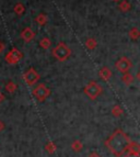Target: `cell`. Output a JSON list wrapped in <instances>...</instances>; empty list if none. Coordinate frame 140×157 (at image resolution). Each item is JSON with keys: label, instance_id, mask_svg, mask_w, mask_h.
<instances>
[{"label": "cell", "instance_id": "5", "mask_svg": "<svg viewBox=\"0 0 140 157\" xmlns=\"http://www.w3.org/2000/svg\"><path fill=\"white\" fill-rule=\"evenodd\" d=\"M115 67H116L117 71L123 74L128 73L130 68L132 67V62L130 60V58L126 57V56H123V57H120L115 63Z\"/></svg>", "mask_w": 140, "mask_h": 157}, {"label": "cell", "instance_id": "12", "mask_svg": "<svg viewBox=\"0 0 140 157\" xmlns=\"http://www.w3.org/2000/svg\"><path fill=\"white\" fill-rule=\"evenodd\" d=\"M128 35H129V37L132 40V41H137V40L140 37L139 29H137V28H131V29L129 30V33H128Z\"/></svg>", "mask_w": 140, "mask_h": 157}, {"label": "cell", "instance_id": "7", "mask_svg": "<svg viewBox=\"0 0 140 157\" xmlns=\"http://www.w3.org/2000/svg\"><path fill=\"white\" fill-rule=\"evenodd\" d=\"M21 57H22V54H21L20 51L17 50V48H12V50L6 55V60H7L9 64H17L19 60L21 59Z\"/></svg>", "mask_w": 140, "mask_h": 157}, {"label": "cell", "instance_id": "10", "mask_svg": "<svg viewBox=\"0 0 140 157\" xmlns=\"http://www.w3.org/2000/svg\"><path fill=\"white\" fill-rule=\"evenodd\" d=\"M134 80H135V78H134V76H132L130 73H125L122 76V81L126 85V86L131 85L132 82H134Z\"/></svg>", "mask_w": 140, "mask_h": 157}, {"label": "cell", "instance_id": "1", "mask_svg": "<svg viewBox=\"0 0 140 157\" xmlns=\"http://www.w3.org/2000/svg\"><path fill=\"white\" fill-rule=\"evenodd\" d=\"M130 139L123 130L117 128L111 136L105 141V146L109 152L116 157H120L127 151Z\"/></svg>", "mask_w": 140, "mask_h": 157}, {"label": "cell", "instance_id": "18", "mask_svg": "<svg viewBox=\"0 0 140 157\" xmlns=\"http://www.w3.org/2000/svg\"><path fill=\"white\" fill-rule=\"evenodd\" d=\"M17 88H18V87H17V85L14 84L13 81H9L8 84L6 85V90L8 92H10V94H13V92L17 90Z\"/></svg>", "mask_w": 140, "mask_h": 157}, {"label": "cell", "instance_id": "20", "mask_svg": "<svg viewBox=\"0 0 140 157\" xmlns=\"http://www.w3.org/2000/svg\"><path fill=\"white\" fill-rule=\"evenodd\" d=\"M36 21L39 22V23L41 24V25H43V24H44L45 22H46V17L43 16V14H41V16H39L36 18Z\"/></svg>", "mask_w": 140, "mask_h": 157}, {"label": "cell", "instance_id": "14", "mask_svg": "<svg viewBox=\"0 0 140 157\" xmlns=\"http://www.w3.org/2000/svg\"><path fill=\"white\" fill-rule=\"evenodd\" d=\"M71 148H72L73 152H81L83 148V144L82 142L79 141V140H76L71 143Z\"/></svg>", "mask_w": 140, "mask_h": 157}, {"label": "cell", "instance_id": "24", "mask_svg": "<svg viewBox=\"0 0 140 157\" xmlns=\"http://www.w3.org/2000/svg\"><path fill=\"white\" fill-rule=\"evenodd\" d=\"M3 130H5V123L2 121H0V132H2Z\"/></svg>", "mask_w": 140, "mask_h": 157}, {"label": "cell", "instance_id": "23", "mask_svg": "<svg viewBox=\"0 0 140 157\" xmlns=\"http://www.w3.org/2000/svg\"><path fill=\"white\" fill-rule=\"evenodd\" d=\"M88 157H101V155L98 154V153H96V152H92L90 155H89Z\"/></svg>", "mask_w": 140, "mask_h": 157}, {"label": "cell", "instance_id": "11", "mask_svg": "<svg viewBox=\"0 0 140 157\" xmlns=\"http://www.w3.org/2000/svg\"><path fill=\"white\" fill-rule=\"evenodd\" d=\"M118 8H120V10L122 12H127V11H129L131 9V5H130V2L127 1V0H122L120 2V5H118Z\"/></svg>", "mask_w": 140, "mask_h": 157}, {"label": "cell", "instance_id": "26", "mask_svg": "<svg viewBox=\"0 0 140 157\" xmlns=\"http://www.w3.org/2000/svg\"><path fill=\"white\" fill-rule=\"evenodd\" d=\"M3 99H5V97H3V94H2V92L0 91V103L3 101Z\"/></svg>", "mask_w": 140, "mask_h": 157}, {"label": "cell", "instance_id": "25", "mask_svg": "<svg viewBox=\"0 0 140 157\" xmlns=\"http://www.w3.org/2000/svg\"><path fill=\"white\" fill-rule=\"evenodd\" d=\"M3 50H5V44H3V43H0V53H2Z\"/></svg>", "mask_w": 140, "mask_h": 157}, {"label": "cell", "instance_id": "13", "mask_svg": "<svg viewBox=\"0 0 140 157\" xmlns=\"http://www.w3.org/2000/svg\"><path fill=\"white\" fill-rule=\"evenodd\" d=\"M21 36L23 37L26 42H29V41H31V40L34 37V33L31 31V29H29V28H28V29H25L23 32H22V33H21Z\"/></svg>", "mask_w": 140, "mask_h": 157}, {"label": "cell", "instance_id": "28", "mask_svg": "<svg viewBox=\"0 0 140 157\" xmlns=\"http://www.w3.org/2000/svg\"><path fill=\"white\" fill-rule=\"evenodd\" d=\"M113 1H115V2H118V1H120V2L122 0H113Z\"/></svg>", "mask_w": 140, "mask_h": 157}, {"label": "cell", "instance_id": "17", "mask_svg": "<svg viewBox=\"0 0 140 157\" xmlns=\"http://www.w3.org/2000/svg\"><path fill=\"white\" fill-rule=\"evenodd\" d=\"M96 45H98V43H96V41L94 39H92V37H90V39L87 40V42H86V46L88 50L90 51H93L94 48L96 47Z\"/></svg>", "mask_w": 140, "mask_h": 157}, {"label": "cell", "instance_id": "4", "mask_svg": "<svg viewBox=\"0 0 140 157\" xmlns=\"http://www.w3.org/2000/svg\"><path fill=\"white\" fill-rule=\"evenodd\" d=\"M50 94V89L45 86L44 84H39L33 89V96L36 98L39 101H44L48 96Z\"/></svg>", "mask_w": 140, "mask_h": 157}, {"label": "cell", "instance_id": "19", "mask_svg": "<svg viewBox=\"0 0 140 157\" xmlns=\"http://www.w3.org/2000/svg\"><path fill=\"white\" fill-rule=\"evenodd\" d=\"M41 46L44 47V48H48V47L50 46V40L47 39V37H45V39H43L41 41Z\"/></svg>", "mask_w": 140, "mask_h": 157}, {"label": "cell", "instance_id": "8", "mask_svg": "<svg viewBox=\"0 0 140 157\" xmlns=\"http://www.w3.org/2000/svg\"><path fill=\"white\" fill-rule=\"evenodd\" d=\"M99 75L104 81H107L112 77V71L109 67H102L99 71Z\"/></svg>", "mask_w": 140, "mask_h": 157}, {"label": "cell", "instance_id": "22", "mask_svg": "<svg viewBox=\"0 0 140 157\" xmlns=\"http://www.w3.org/2000/svg\"><path fill=\"white\" fill-rule=\"evenodd\" d=\"M125 157H140V154H137V153H131L128 152V154L126 155Z\"/></svg>", "mask_w": 140, "mask_h": 157}, {"label": "cell", "instance_id": "3", "mask_svg": "<svg viewBox=\"0 0 140 157\" xmlns=\"http://www.w3.org/2000/svg\"><path fill=\"white\" fill-rule=\"evenodd\" d=\"M53 54H54V56L57 58L58 60H61L62 62V60H66L69 57L70 54H71V51H70L64 43H60V44H58V46L54 50Z\"/></svg>", "mask_w": 140, "mask_h": 157}, {"label": "cell", "instance_id": "27", "mask_svg": "<svg viewBox=\"0 0 140 157\" xmlns=\"http://www.w3.org/2000/svg\"><path fill=\"white\" fill-rule=\"evenodd\" d=\"M137 79H138V80L140 81V71H138V73H137Z\"/></svg>", "mask_w": 140, "mask_h": 157}, {"label": "cell", "instance_id": "9", "mask_svg": "<svg viewBox=\"0 0 140 157\" xmlns=\"http://www.w3.org/2000/svg\"><path fill=\"white\" fill-rule=\"evenodd\" d=\"M127 151L128 152H131V153H137V154H140V144L139 143H137V142L130 141L129 145H128Z\"/></svg>", "mask_w": 140, "mask_h": 157}, {"label": "cell", "instance_id": "6", "mask_svg": "<svg viewBox=\"0 0 140 157\" xmlns=\"http://www.w3.org/2000/svg\"><path fill=\"white\" fill-rule=\"evenodd\" d=\"M23 79L28 85H34L39 79V75L34 68H30L29 71H26L23 74Z\"/></svg>", "mask_w": 140, "mask_h": 157}, {"label": "cell", "instance_id": "2", "mask_svg": "<svg viewBox=\"0 0 140 157\" xmlns=\"http://www.w3.org/2000/svg\"><path fill=\"white\" fill-rule=\"evenodd\" d=\"M84 94L90 98L91 100H95L102 94V87L96 81H90L84 87Z\"/></svg>", "mask_w": 140, "mask_h": 157}, {"label": "cell", "instance_id": "16", "mask_svg": "<svg viewBox=\"0 0 140 157\" xmlns=\"http://www.w3.org/2000/svg\"><path fill=\"white\" fill-rule=\"evenodd\" d=\"M124 113V111H123L122 107L118 105H115L114 107H113V109H112V114L114 115L115 118H118V117H120V115Z\"/></svg>", "mask_w": 140, "mask_h": 157}, {"label": "cell", "instance_id": "21", "mask_svg": "<svg viewBox=\"0 0 140 157\" xmlns=\"http://www.w3.org/2000/svg\"><path fill=\"white\" fill-rule=\"evenodd\" d=\"M24 11V7L21 3H18V5L16 6V12L18 13V14H21V13H23Z\"/></svg>", "mask_w": 140, "mask_h": 157}, {"label": "cell", "instance_id": "15", "mask_svg": "<svg viewBox=\"0 0 140 157\" xmlns=\"http://www.w3.org/2000/svg\"><path fill=\"white\" fill-rule=\"evenodd\" d=\"M45 149L47 151V153H50V154H54L55 151L57 149V146H56V144H55L54 142L48 141L46 144H45Z\"/></svg>", "mask_w": 140, "mask_h": 157}]
</instances>
